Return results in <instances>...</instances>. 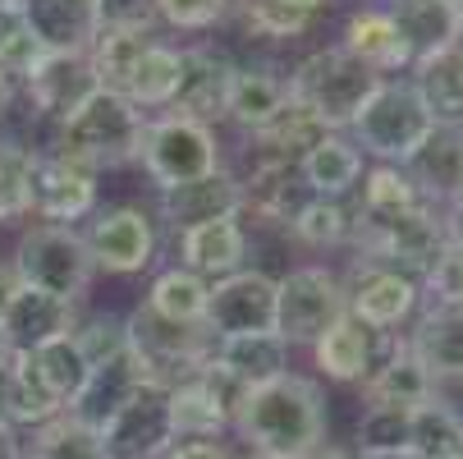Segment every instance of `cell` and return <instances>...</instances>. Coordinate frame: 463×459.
Segmentation results:
<instances>
[{
  "instance_id": "5b68a950",
  "label": "cell",
  "mask_w": 463,
  "mask_h": 459,
  "mask_svg": "<svg viewBox=\"0 0 463 459\" xmlns=\"http://www.w3.org/2000/svg\"><path fill=\"white\" fill-rule=\"evenodd\" d=\"M10 272H14L19 285L42 290L51 299H64V303L79 308V299L88 294L97 267H92L88 244L74 225H33L14 244Z\"/></svg>"
},
{
  "instance_id": "ba28073f",
  "label": "cell",
  "mask_w": 463,
  "mask_h": 459,
  "mask_svg": "<svg viewBox=\"0 0 463 459\" xmlns=\"http://www.w3.org/2000/svg\"><path fill=\"white\" fill-rule=\"evenodd\" d=\"M124 331H128V349L147 368V381H156L165 390L212 359V336L203 326H175V321L156 317L147 303L134 308V317L124 321Z\"/></svg>"
},
{
  "instance_id": "bcb514c9",
  "label": "cell",
  "mask_w": 463,
  "mask_h": 459,
  "mask_svg": "<svg viewBox=\"0 0 463 459\" xmlns=\"http://www.w3.org/2000/svg\"><path fill=\"white\" fill-rule=\"evenodd\" d=\"M74 340H79V349H83V359H88L92 368L128 349L124 321L110 317V312H97V317H88V321H74Z\"/></svg>"
},
{
  "instance_id": "7402d4cb",
  "label": "cell",
  "mask_w": 463,
  "mask_h": 459,
  "mask_svg": "<svg viewBox=\"0 0 463 459\" xmlns=\"http://www.w3.org/2000/svg\"><path fill=\"white\" fill-rule=\"evenodd\" d=\"M143 386H147V368L138 363L134 349H124V354H115V359H106V363H97L88 372V386L79 390V400L64 409V414H74L79 423H88V427L101 432L115 418V409L134 400Z\"/></svg>"
},
{
  "instance_id": "1f68e13d",
  "label": "cell",
  "mask_w": 463,
  "mask_h": 459,
  "mask_svg": "<svg viewBox=\"0 0 463 459\" xmlns=\"http://www.w3.org/2000/svg\"><path fill=\"white\" fill-rule=\"evenodd\" d=\"M24 359H28V368L37 372L42 390H46V396H51L60 409H70V405L79 400V390L88 386V372H92V363L83 359L74 331H70V336H55V340H46V345H37V349L24 354Z\"/></svg>"
},
{
  "instance_id": "4316f807",
  "label": "cell",
  "mask_w": 463,
  "mask_h": 459,
  "mask_svg": "<svg viewBox=\"0 0 463 459\" xmlns=\"http://www.w3.org/2000/svg\"><path fill=\"white\" fill-rule=\"evenodd\" d=\"M289 110V83L280 74L267 70H234L230 79V97H225V115L248 129V134H261L271 129L280 115Z\"/></svg>"
},
{
  "instance_id": "9c48e42d",
  "label": "cell",
  "mask_w": 463,
  "mask_h": 459,
  "mask_svg": "<svg viewBox=\"0 0 463 459\" xmlns=\"http://www.w3.org/2000/svg\"><path fill=\"white\" fill-rule=\"evenodd\" d=\"M248 390L234 386L212 359L170 386V418L179 441H221L234 427V414Z\"/></svg>"
},
{
  "instance_id": "f35d334b",
  "label": "cell",
  "mask_w": 463,
  "mask_h": 459,
  "mask_svg": "<svg viewBox=\"0 0 463 459\" xmlns=\"http://www.w3.org/2000/svg\"><path fill=\"white\" fill-rule=\"evenodd\" d=\"M409 450H413L418 459L458 454V450H463V418H458L440 396H431L427 405L413 409V436H409Z\"/></svg>"
},
{
  "instance_id": "9f6ffc18",
  "label": "cell",
  "mask_w": 463,
  "mask_h": 459,
  "mask_svg": "<svg viewBox=\"0 0 463 459\" xmlns=\"http://www.w3.org/2000/svg\"><path fill=\"white\" fill-rule=\"evenodd\" d=\"M280 5H298V10H312V14H317V10L326 5V0H280Z\"/></svg>"
},
{
  "instance_id": "f5cc1de1",
  "label": "cell",
  "mask_w": 463,
  "mask_h": 459,
  "mask_svg": "<svg viewBox=\"0 0 463 459\" xmlns=\"http://www.w3.org/2000/svg\"><path fill=\"white\" fill-rule=\"evenodd\" d=\"M10 110H14V79L0 74V124L10 120Z\"/></svg>"
},
{
  "instance_id": "e0dca14e",
  "label": "cell",
  "mask_w": 463,
  "mask_h": 459,
  "mask_svg": "<svg viewBox=\"0 0 463 459\" xmlns=\"http://www.w3.org/2000/svg\"><path fill=\"white\" fill-rule=\"evenodd\" d=\"M14 5L46 55H88L101 33L97 0H14Z\"/></svg>"
},
{
  "instance_id": "d6a6232c",
  "label": "cell",
  "mask_w": 463,
  "mask_h": 459,
  "mask_svg": "<svg viewBox=\"0 0 463 459\" xmlns=\"http://www.w3.org/2000/svg\"><path fill=\"white\" fill-rule=\"evenodd\" d=\"M422 198H454L463 188V129H440L418 148V157L404 166Z\"/></svg>"
},
{
  "instance_id": "ac0fdd59",
  "label": "cell",
  "mask_w": 463,
  "mask_h": 459,
  "mask_svg": "<svg viewBox=\"0 0 463 459\" xmlns=\"http://www.w3.org/2000/svg\"><path fill=\"white\" fill-rule=\"evenodd\" d=\"M74 303L64 299H51L42 290H28L14 281V294H10V308L0 317V345L10 354H33L37 345L55 340V336H70L74 331Z\"/></svg>"
},
{
  "instance_id": "ffe728a7",
  "label": "cell",
  "mask_w": 463,
  "mask_h": 459,
  "mask_svg": "<svg viewBox=\"0 0 463 459\" xmlns=\"http://www.w3.org/2000/svg\"><path fill=\"white\" fill-rule=\"evenodd\" d=\"M243 212V184L230 170H212L203 179H188L175 188H161V216L184 234L193 225H207V221H225Z\"/></svg>"
},
{
  "instance_id": "8d00e7d4",
  "label": "cell",
  "mask_w": 463,
  "mask_h": 459,
  "mask_svg": "<svg viewBox=\"0 0 463 459\" xmlns=\"http://www.w3.org/2000/svg\"><path fill=\"white\" fill-rule=\"evenodd\" d=\"M418 207H427V198H422V188L413 184V175L404 166L381 161L376 170L363 175V212L358 216L385 221V216H404V212H418Z\"/></svg>"
},
{
  "instance_id": "816d5d0a",
  "label": "cell",
  "mask_w": 463,
  "mask_h": 459,
  "mask_svg": "<svg viewBox=\"0 0 463 459\" xmlns=\"http://www.w3.org/2000/svg\"><path fill=\"white\" fill-rule=\"evenodd\" d=\"M0 459H24V436H19V427L0 423Z\"/></svg>"
},
{
  "instance_id": "681fc988",
  "label": "cell",
  "mask_w": 463,
  "mask_h": 459,
  "mask_svg": "<svg viewBox=\"0 0 463 459\" xmlns=\"http://www.w3.org/2000/svg\"><path fill=\"white\" fill-rule=\"evenodd\" d=\"M161 459H234L225 441H175Z\"/></svg>"
},
{
  "instance_id": "f907efd6",
  "label": "cell",
  "mask_w": 463,
  "mask_h": 459,
  "mask_svg": "<svg viewBox=\"0 0 463 459\" xmlns=\"http://www.w3.org/2000/svg\"><path fill=\"white\" fill-rule=\"evenodd\" d=\"M440 225H445V239H449V244H463V188L449 198V212H445Z\"/></svg>"
},
{
  "instance_id": "52a82bcc",
  "label": "cell",
  "mask_w": 463,
  "mask_h": 459,
  "mask_svg": "<svg viewBox=\"0 0 463 459\" xmlns=\"http://www.w3.org/2000/svg\"><path fill=\"white\" fill-rule=\"evenodd\" d=\"M349 312L345 285L326 267H294L276 281V336L285 345H312Z\"/></svg>"
},
{
  "instance_id": "d4e9b609",
  "label": "cell",
  "mask_w": 463,
  "mask_h": 459,
  "mask_svg": "<svg viewBox=\"0 0 463 459\" xmlns=\"http://www.w3.org/2000/svg\"><path fill=\"white\" fill-rule=\"evenodd\" d=\"M418 97L427 101L431 120L440 129H463V46H445L436 55L413 60V79Z\"/></svg>"
},
{
  "instance_id": "11a10c76",
  "label": "cell",
  "mask_w": 463,
  "mask_h": 459,
  "mask_svg": "<svg viewBox=\"0 0 463 459\" xmlns=\"http://www.w3.org/2000/svg\"><path fill=\"white\" fill-rule=\"evenodd\" d=\"M10 294H14V272L0 267V317H5V308H10Z\"/></svg>"
},
{
  "instance_id": "836d02e7",
  "label": "cell",
  "mask_w": 463,
  "mask_h": 459,
  "mask_svg": "<svg viewBox=\"0 0 463 459\" xmlns=\"http://www.w3.org/2000/svg\"><path fill=\"white\" fill-rule=\"evenodd\" d=\"M156 37L152 33H128V28H101L92 51H88V64H92V74L106 92H119L124 97V83L128 74H134V64L143 60V51L152 46Z\"/></svg>"
},
{
  "instance_id": "f6af8a7d",
  "label": "cell",
  "mask_w": 463,
  "mask_h": 459,
  "mask_svg": "<svg viewBox=\"0 0 463 459\" xmlns=\"http://www.w3.org/2000/svg\"><path fill=\"white\" fill-rule=\"evenodd\" d=\"M422 276H427L431 308H463V244H449L445 239Z\"/></svg>"
},
{
  "instance_id": "7dc6e473",
  "label": "cell",
  "mask_w": 463,
  "mask_h": 459,
  "mask_svg": "<svg viewBox=\"0 0 463 459\" xmlns=\"http://www.w3.org/2000/svg\"><path fill=\"white\" fill-rule=\"evenodd\" d=\"M225 14H230V0H156V19H165L170 28H184V33L216 28Z\"/></svg>"
},
{
  "instance_id": "f546056e",
  "label": "cell",
  "mask_w": 463,
  "mask_h": 459,
  "mask_svg": "<svg viewBox=\"0 0 463 459\" xmlns=\"http://www.w3.org/2000/svg\"><path fill=\"white\" fill-rule=\"evenodd\" d=\"M345 51H349L354 60H363L367 70L381 74V79L413 64V55H409L400 28H394L390 10H363V14H354L349 28H345Z\"/></svg>"
},
{
  "instance_id": "277c9868",
  "label": "cell",
  "mask_w": 463,
  "mask_h": 459,
  "mask_svg": "<svg viewBox=\"0 0 463 459\" xmlns=\"http://www.w3.org/2000/svg\"><path fill=\"white\" fill-rule=\"evenodd\" d=\"M354 134H358L354 148L381 157L385 166H409L418 157V148L436 134V120L413 83L381 79V88L367 97V106L354 120Z\"/></svg>"
},
{
  "instance_id": "ab89813d",
  "label": "cell",
  "mask_w": 463,
  "mask_h": 459,
  "mask_svg": "<svg viewBox=\"0 0 463 459\" xmlns=\"http://www.w3.org/2000/svg\"><path fill=\"white\" fill-rule=\"evenodd\" d=\"M28 170H33V148H24L19 139H0V230L24 225L33 216Z\"/></svg>"
},
{
  "instance_id": "603a6c76",
  "label": "cell",
  "mask_w": 463,
  "mask_h": 459,
  "mask_svg": "<svg viewBox=\"0 0 463 459\" xmlns=\"http://www.w3.org/2000/svg\"><path fill=\"white\" fill-rule=\"evenodd\" d=\"M243 257H248V234H243L239 216L207 221V225H193L179 234V267L203 276L207 285L243 272Z\"/></svg>"
},
{
  "instance_id": "2e32d148",
  "label": "cell",
  "mask_w": 463,
  "mask_h": 459,
  "mask_svg": "<svg viewBox=\"0 0 463 459\" xmlns=\"http://www.w3.org/2000/svg\"><path fill=\"white\" fill-rule=\"evenodd\" d=\"M239 64L216 51V46H188L179 51V88H175V115H188L197 124H212L225 115V97H230V79Z\"/></svg>"
},
{
  "instance_id": "7bdbcfd3",
  "label": "cell",
  "mask_w": 463,
  "mask_h": 459,
  "mask_svg": "<svg viewBox=\"0 0 463 459\" xmlns=\"http://www.w3.org/2000/svg\"><path fill=\"white\" fill-rule=\"evenodd\" d=\"M312 10L280 5V0H243V24L252 37H271V42H294L312 28Z\"/></svg>"
},
{
  "instance_id": "e575fe53",
  "label": "cell",
  "mask_w": 463,
  "mask_h": 459,
  "mask_svg": "<svg viewBox=\"0 0 463 459\" xmlns=\"http://www.w3.org/2000/svg\"><path fill=\"white\" fill-rule=\"evenodd\" d=\"M207 281L203 276H193V272H184V267H170V272H161L156 281H152V290H147V308L156 312V317H165V321H175V326H203V312H207Z\"/></svg>"
},
{
  "instance_id": "94428289",
  "label": "cell",
  "mask_w": 463,
  "mask_h": 459,
  "mask_svg": "<svg viewBox=\"0 0 463 459\" xmlns=\"http://www.w3.org/2000/svg\"><path fill=\"white\" fill-rule=\"evenodd\" d=\"M440 459H463V450H458V454H440Z\"/></svg>"
},
{
  "instance_id": "8992f818",
  "label": "cell",
  "mask_w": 463,
  "mask_h": 459,
  "mask_svg": "<svg viewBox=\"0 0 463 459\" xmlns=\"http://www.w3.org/2000/svg\"><path fill=\"white\" fill-rule=\"evenodd\" d=\"M138 161H143V170H147L161 188H175V184H188V179H203V175L221 170L216 129H212V124H197V120H188V115L147 120Z\"/></svg>"
},
{
  "instance_id": "ee69618b",
  "label": "cell",
  "mask_w": 463,
  "mask_h": 459,
  "mask_svg": "<svg viewBox=\"0 0 463 459\" xmlns=\"http://www.w3.org/2000/svg\"><path fill=\"white\" fill-rule=\"evenodd\" d=\"M413 409H363L358 418V450H409Z\"/></svg>"
},
{
  "instance_id": "7c38bea8",
  "label": "cell",
  "mask_w": 463,
  "mask_h": 459,
  "mask_svg": "<svg viewBox=\"0 0 463 459\" xmlns=\"http://www.w3.org/2000/svg\"><path fill=\"white\" fill-rule=\"evenodd\" d=\"M28 203L42 225H74L97 212V170L60 157V152H33L28 170Z\"/></svg>"
},
{
  "instance_id": "f1b7e54d",
  "label": "cell",
  "mask_w": 463,
  "mask_h": 459,
  "mask_svg": "<svg viewBox=\"0 0 463 459\" xmlns=\"http://www.w3.org/2000/svg\"><path fill=\"white\" fill-rule=\"evenodd\" d=\"M298 179L307 184V193H317V198H345V193L363 179V152L340 134H326L298 157Z\"/></svg>"
},
{
  "instance_id": "9a60e30c",
  "label": "cell",
  "mask_w": 463,
  "mask_h": 459,
  "mask_svg": "<svg viewBox=\"0 0 463 459\" xmlns=\"http://www.w3.org/2000/svg\"><path fill=\"white\" fill-rule=\"evenodd\" d=\"M422 290L409 272L400 267H385V262H358L349 285H345V303H349V317H358L367 331H394L400 321L413 317Z\"/></svg>"
},
{
  "instance_id": "30bf717a",
  "label": "cell",
  "mask_w": 463,
  "mask_h": 459,
  "mask_svg": "<svg viewBox=\"0 0 463 459\" xmlns=\"http://www.w3.org/2000/svg\"><path fill=\"white\" fill-rule=\"evenodd\" d=\"M203 331H207L212 340L276 331V276L243 267V272H234V276L212 281V290H207V312H203Z\"/></svg>"
},
{
  "instance_id": "6f0895ef",
  "label": "cell",
  "mask_w": 463,
  "mask_h": 459,
  "mask_svg": "<svg viewBox=\"0 0 463 459\" xmlns=\"http://www.w3.org/2000/svg\"><path fill=\"white\" fill-rule=\"evenodd\" d=\"M312 459H349V454H340V450H335V445H321V450H317V454H312Z\"/></svg>"
},
{
  "instance_id": "74e56055",
  "label": "cell",
  "mask_w": 463,
  "mask_h": 459,
  "mask_svg": "<svg viewBox=\"0 0 463 459\" xmlns=\"http://www.w3.org/2000/svg\"><path fill=\"white\" fill-rule=\"evenodd\" d=\"M175 88H179V46L152 42L143 51V60L134 64V74H128L124 97L134 101L138 110L143 106H170L175 101Z\"/></svg>"
},
{
  "instance_id": "4fadbf2b",
  "label": "cell",
  "mask_w": 463,
  "mask_h": 459,
  "mask_svg": "<svg viewBox=\"0 0 463 459\" xmlns=\"http://www.w3.org/2000/svg\"><path fill=\"white\" fill-rule=\"evenodd\" d=\"M179 441L170 418V390L147 381L128 405L115 409V418L101 427L106 459H161Z\"/></svg>"
},
{
  "instance_id": "680465c9",
  "label": "cell",
  "mask_w": 463,
  "mask_h": 459,
  "mask_svg": "<svg viewBox=\"0 0 463 459\" xmlns=\"http://www.w3.org/2000/svg\"><path fill=\"white\" fill-rule=\"evenodd\" d=\"M454 14H458V46H463V0L454 5Z\"/></svg>"
},
{
  "instance_id": "44dd1931",
  "label": "cell",
  "mask_w": 463,
  "mask_h": 459,
  "mask_svg": "<svg viewBox=\"0 0 463 459\" xmlns=\"http://www.w3.org/2000/svg\"><path fill=\"white\" fill-rule=\"evenodd\" d=\"M436 396V381L427 377L422 359L413 354L409 340H394L381 363L363 377V400L367 409H418Z\"/></svg>"
},
{
  "instance_id": "3957f363",
  "label": "cell",
  "mask_w": 463,
  "mask_h": 459,
  "mask_svg": "<svg viewBox=\"0 0 463 459\" xmlns=\"http://www.w3.org/2000/svg\"><path fill=\"white\" fill-rule=\"evenodd\" d=\"M285 83H289V101L303 106L326 134H335V129H354L358 110L381 88V74H372L345 46H326L312 51Z\"/></svg>"
},
{
  "instance_id": "484cf974",
  "label": "cell",
  "mask_w": 463,
  "mask_h": 459,
  "mask_svg": "<svg viewBox=\"0 0 463 459\" xmlns=\"http://www.w3.org/2000/svg\"><path fill=\"white\" fill-rule=\"evenodd\" d=\"M409 345L422 359L431 381L463 386V308H427L418 317V331L409 336Z\"/></svg>"
},
{
  "instance_id": "8fae6325",
  "label": "cell",
  "mask_w": 463,
  "mask_h": 459,
  "mask_svg": "<svg viewBox=\"0 0 463 459\" xmlns=\"http://www.w3.org/2000/svg\"><path fill=\"white\" fill-rule=\"evenodd\" d=\"M354 239L363 253H372L367 262H385V267H400V272H427L431 257L445 244V225L431 207L404 212V216H385V221H354Z\"/></svg>"
},
{
  "instance_id": "6125c7cd",
  "label": "cell",
  "mask_w": 463,
  "mask_h": 459,
  "mask_svg": "<svg viewBox=\"0 0 463 459\" xmlns=\"http://www.w3.org/2000/svg\"><path fill=\"white\" fill-rule=\"evenodd\" d=\"M449 5H458V0H449Z\"/></svg>"
},
{
  "instance_id": "60d3db41",
  "label": "cell",
  "mask_w": 463,
  "mask_h": 459,
  "mask_svg": "<svg viewBox=\"0 0 463 459\" xmlns=\"http://www.w3.org/2000/svg\"><path fill=\"white\" fill-rule=\"evenodd\" d=\"M289 230H294V239H303L312 248H335V244L354 239V221H349L345 203L340 198H317V193L289 216Z\"/></svg>"
},
{
  "instance_id": "b9f144b4",
  "label": "cell",
  "mask_w": 463,
  "mask_h": 459,
  "mask_svg": "<svg viewBox=\"0 0 463 459\" xmlns=\"http://www.w3.org/2000/svg\"><path fill=\"white\" fill-rule=\"evenodd\" d=\"M42 55H46V51L37 46V37H33V28L24 24L19 5H14V0H0V74L24 79Z\"/></svg>"
},
{
  "instance_id": "cb8c5ba5",
  "label": "cell",
  "mask_w": 463,
  "mask_h": 459,
  "mask_svg": "<svg viewBox=\"0 0 463 459\" xmlns=\"http://www.w3.org/2000/svg\"><path fill=\"white\" fill-rule=\"evenodd\" d=\"M212 363L243 390H257L276 377L289 372V345L276 331L261 336H230V340H212Z\"/></svg>"
},
{
  "instance_id": "d590c367",
  "label": "cell",
  "mask_w": 463,
  "mask_h": 459,
  "mask_svg": "<svg viewBox=\"0 0 463 459\" xmlns=\"http://www.w3.org/2000/svg\"><path fill=\"white\" fill-rule=\"evenodd\" d=\"M24 459H106L101 432L79 423L74 414H55L42 427H33V441L24 445Z\"/></svg>"
},
{
  "instance_id": "d6986e66",
  "label": "cell",
  "mask_w": 463,
  "mask_h": 459,
  "mask_svg": "<svg viewBox=\"0 0 463 459\" xmlns=\"http://www.w3.org/2000/svg\"><path fill=\"white\" fill-rule=\"evenodd\" d=\"M24 88H28V101H33L46 120L64 124L101 83H97V74H92L88 55H42L33 70L24 74Z\"/></svg>"
},
{
  "instance_id": "c3c4849f",
  "label": "cell",
  "mask_w": 463,
  "mask_h": 459,
  "mask_svg": "<svg viewBox=\"0 0 463 459\" xmlns=\"http://www.w3.org/2000/svg\"><path fill=\"white\" fill-rule=\"evenodd\" d=\"M101 28H128V33H152L156 24V0H97Z\"/></svg>"
},
{
  "instance_id": "5bb4252c",
  "label": "cell",
  "mask_w": 463,
  "mask_h": 459,
  "mask_svg": "<svg viewBox=\"0 0 463 459\" xmlns=\"http://www.w3.org/2000/svg\"><path fill=\"white\" fill-rule=\"evenodd\" d=\"M88 257L97 272L110 276H134L152 267V253H156V221L143 207H106L92 212V225L83 234Z\"/></svg>"
},
{
  "instance_id": "83f0119b",
  "label": "cell",
  "mask_w": 463,
  "mask_h": 459,
  "mask_svg": "<svg viewBox=\"0 0 463 459\" xmlns=\"http://www.w3.org/2000/svg\"><path fill=\"white\" fill-rule=\"evenodd\" d=\"M312 354H317L321 377H330V381H363L372 372V363H376V331H367L358 317L345 312L326 336L312 340Z\"/></svg>"
},
{
  "instance_id": "7a4b0ae2",
  "label": "cell",
  "mask_w": 463,
  "mask_h": 459,
  "mask_svg": "<svg viewBox=\"0 0 463 459\" xmlns=\"http://www.w3.org/2000/svg\"><path fill=\"white\" fill-rule=\"evenodd\" d=\"M143 129H147V115L134 101L97 88L70 120L60 124L55 152L88 166V170H110V166H124V161H138Z\"/></svg>"
},
{
  "instance_id": "6da1fadb",
  "label": "cell",
  "mask_w": 463,
  "mask_h": 459,
  "mask_svg": "<svg viewBox=\"0 0 463 459\" xmlns=\"http://www.w3.org/2000/svg\"><path fill=\"white\" fill-rule=\"evenodd\" d=\"M239 441H248L252 454H285V459H312L326 436H330V414L321 386L285 372L267 386H257L243 396L234 414Z\"/></svg>"
},
{
  "instance_id": "db71d44e",
  "label": "cell",
  "mask_w": 463,
  "mask_h": 459,
  "mask_svg": "<svg viewBox=\"0 0 463 459\" xmlns=\"http://www.w3.org/2000/svg\"><path fill=\"white\" fill-rule=\"evenodd\" d=\"M349 459H418L413 450H354Z\"/></svg>"
},
{
  "instance_id": "91938a15",
  "label": "cell",
  "mask_w": 463,
  "mask_h": 459,
  "mask_svg": "<svg viewBox=\"0 0 463 459\" xmlns=\"http://www.w3.org/2000/svg\"><path fill=\"white\" fill-rule=\"evenodd\" d=\"M248 459H285V454H248Z\"/></svg>"
},
{
  "instance_id": "4dcf8cb0",
  "label": "cell",
  "mask_w": 463,
  "mask_h": 459,
  "mask_svg": "<svg viewBox=\"0 0 463 459\" xmlns=\"http://www.w3.org/2000/svg\"><path fill=\"white\" fill-rule=\"evenodd\" d=\"M390 19H394V28H400L413 60L436 55V51L458 42V14H454L449 0H394Z\"/></svg>"
}]
</instances>
